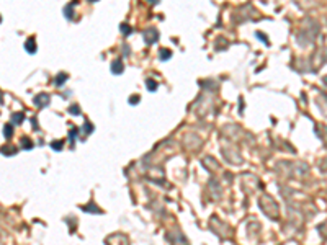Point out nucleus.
Returning a JSON list of instances; mask_svg holds the SVG:
<instances>
[{"label": "nucleus", "instance_id": "nucleus-1", "mask_svg": "<svg viewBox=\"0 0 327 245\" xmlns=\"http://www.w3.org/2000/svg\"><path fill=\"white\" fill-rule=\"evenodd\" d=\"M144 38H146L147 43H154V41H157L159 34H157V31H155V29H147V33L144 34Z\"/></svg>", "mask_w": 327, "mask_h": 245}, {"label": "nucleus", "instance_id": "nucleus-2", "mask_svg": "<svg viewBox=\"0 0 327 245\" xmlns=\"http://www.w3.org/2000/svg\"><path fill=\"white\" fill-rule=\"evenodd\" d=\"M26 51H28L29 54H34V52H36V43H34L33 38H29L28 41H26Z\"/></svg>", "mask_w": 327, "mask_h": 245}, {"label": "nucleus", "instance_id": "nucleus-3", "mask_svg": "<svg viewBox=\"0 0 327 245\" xmlns=\"http://www.w3.org/2000/svg\"><path fill=\"white\" fill-rule=\"evenodd\" d=\"M34 103L39 105V106H41V105H46V103H49V96L48 95H38L34 98Z\"/></svg>", "mask_w": 327, "mask_h": 245}, {"label": "nucleus", "instance_id": "nucleus-4", "mask_svg": "<svg viewBox=\"0 0 327 245\" xmlns=\"http://www.w3.org/2000/svg\"><path fill=\"white\" fill-rule=\"evenodd\" d=\"M111 70H113L115 74H119V72L123 70V64H121V61H119V59H116V61L111 64Z\"/></svg>", "mask_w": 327, "mask_h": 245}, {"label": "nucleus", "instance_id": "nucleus-5", "mask_svg": "<svg viewBox=\"0 0 327 245\" xmlns=\"http://www.w3.org/2000/svg\"><path fill=\"white\" fill-rule=\"evenodd\" d=\"M170 56H172V52H170V51H168V49H165V51L162 49V51H160V59H162V61H164V59L167 61V59L170 57Z\"/></svg>", "mask_w": 327, "mask_h": 245}, {"label": "nucleus", "instance_id": "nucleus-6", "mask_svg": "<svg viewBox=\"0 0 327 245\" xmlns=\"http://www.w3.org/2000/svg\"><path fill=\"white\" fill-rule=\"evenodd\" d=\"M147 90L155 91V90H157V83H155L154 80H147Z\"/></svg>", "mask_w": 327, "mask_h": 245}, {"label": "nucleus", "instance_id": "nucleus-7", "mask_svg": "<svg viewBox=\"0 0 327 245\" xmlns=\"http://www.w3.org/2000/svg\"><path fill=\"white\" fill-rule=\"evenodd\" d=\"M67 79V75L66 74H61V75H57V79H56V85H64V80Z\"/></svg>", "mask_w": 327, "mask_h": 245}, {"label": "nucleus", "instance_id": "nucleus-8", "mask_svg": "<svg viewBox=\"0 0 327 245\" xmlns=\"http://www.w3.org/2000/svg\"><path fill=\"white\" fill-rule=\"evenodd\" d=\"M121 29H123V33H124V34H129L131 33V31H129V26H128V25H121Z\"/></svg>", "mask_w": 327, "mask_h": 245}, {"label": "nucleus", "instance_id": "nucleus-9", "mask_svg": "<svg viewBox=\"0 0 327 245\" xmlns=\"http://www.w3.org/2000/svg\"><path fill=\"white\" fill-rule=\"evenodd\" d=\"M136 101H139V96H138V95H133V98L129 100V103H131V105H134Z\"/></svg>", "mask_w": 327, "mask_h": 245}, {"label": "nucleus", "instance_id": "nucleus-10", "mask_svg": "<svg viewBox=\"0 0 327 245\" xmlns=\"http://www.w3.org/2000/svg\"><path fill=\"white\" fill-rule=\"evenodd\" d=\"M5 134H12V128H10V126H8V128H5ZM7 137H10V136H7Z\"/></svg>", "mask_w": 327, "mask_h": 245}, {"label": "nucleus", "instance_id": "nucleus-11", "mask_svg": "<svg viewBox=\"0 0 327 245\" xmlns=\"http://www.w3.org/2000/svg\"><path fill=\"white\" fill-rule=\"evenodd\" d=\"M90 2H93V0H90Z\"/></svg>", "mask_w": 327, "mask_h": 245}]
</instances>
